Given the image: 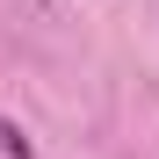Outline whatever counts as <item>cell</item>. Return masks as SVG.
I'll return each instance as SVG.
<instances>
[{"label":"cell","mask_w":159,"mask_h":159,"mask_svg":"<svg viewBox=\"0 0 159 159\" xmlns=\"http://www.w3.org/2000/svg\"><path fill=\"white\" fill-rule=\"evenodd\" d=\"M36 145L29 138H22V123H7V116H0V159H29Z\"/></svg>","instance_id":"6da1fadb"}]
</instances>
